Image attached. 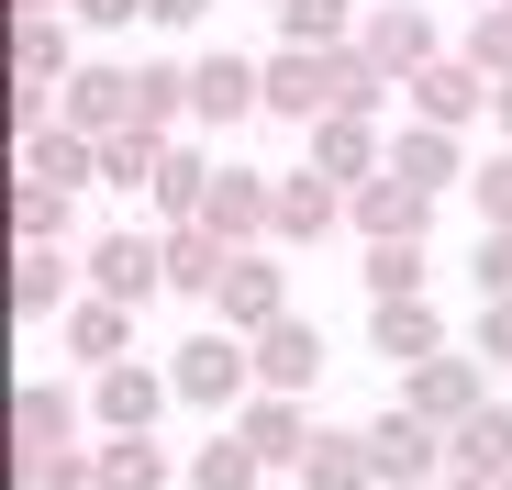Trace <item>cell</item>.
Returning a JSON list of instances; mask_svg holds the SVG:
<instances>
[{"instance_id": "6da1fadb", "label": "cell", "mask_w": 512, "mask_h": 490, "mask_svg": "<svg viewBox=\"0 0 512 490\" xmlns=\"http://www.w3.org/2000/svg\"><path fill=\"white\" fill-rule=\"evenodd\" d=\"M167 379H179V401H190V413L234 424L245 401H256V346H245V335H223V323H201L190 346H167Z\"/></svg>"}, {"instance_id": "7a4b0ae2", "label": "cell", "mask_w": 512, "mask_h": 490, "mask_svg": "<svg viewBox=\"0 0 512 490\" xmlns=\"http://www.w3.org/2000/svg\"><path fill=\"white\" fill-rule=\"evenodd\" d=\"M78 435H90V390H67V379L12 390V479H34L45 457H78Z\"/></svg>"}, {"instance_id": "3957f363", "label": "cell", "mask_w": 512, "mask_h": 490, "mask_svg": "<svg viewBox=\"0 0 512 490\" xmlns=\"http://www.w3.org/2000/svg\"><path fill=\"white\" fill-rule=\"evenodd\" d=\"M357 56L390 78V90H412L423 67H446L457 45L435 34V12H423V0H368V23H357Z\"/></svg>"}, {"instance_id": "277c9868", "label": "cell", "mask_w": 512, "mask_h": 490, "mask_svg": "<svg viewBox=\"0 0 512 490\" xmlns=\"http://www.w3.org/2000/svg\"><path fill=\"white\" fill-rule=\"evenodd\" d=\"M301 301H290V268H279V245H245V257L223 268V301H212V323H223V335H268V323H290Z\"/></svg>"}, {"instance_id": "5b68a950", "label": "cell", "mask_w": 512, "mask_h": 490, "mask_svg": "<svg viewBox=\"0 0 512 490\" xmlns=\"http://www.w3.org/2000/svg\"><path fill=\"white\" fill-rule=\"evenodd\" d=\"M256 112H268V56L212 45V56L190 67V123H201V134H234V123H256Z\"/></svg>"}, {"instance_id": "8992f818", "label": "cell", "mask_w": 512, "mask_h": 490, "mask_svg": "<svg viewBox=\"0 0 512 490\" xmlns=\"http://www.w3.org/2000/svg\"><path fill=\"white\" fill-rule=\"evenodd\" d=\"M78 279H90V301H123V312H145L156 290H167V234H101L90 257H78Z\"/></svg>"}, {"instance_id": "52a82bcc", "label": "cell", "mask_w": 512, "mask_h": 490, "mask_svg": "<svg viewBox=\"0 0 512 490\" xmlns=\"http://www.w3.org/2000/svg\"><path fill=\"white\" fill-rule=\"evenodd\" d=\"M201 223L234 245H279V168H212V201H201Z\"/></svg>"}, {"instance_id": "ba28073f", "label": "cell", "mask_w": 512, "mask_h": 490, "mask_svg": "<svg viewBox=\"0 0 512 490\" xmlns=\"http://www.w3.org/2000/svg\"><path fill=\"white\" fill-rule=\"evenodd\" d=\"M368 457H379V490H435V479L457 468L446 435L423 424V413H401V401H390V413H368Z\"/></svg>"}, {"instance_id": "9c48e42d", "label": "cell", "mask_w": 512, "mask_h": 490, "mask_svg": "<svg viewBox=\"0 0 512 490\" xmlns=\"http://www.w3.org/2000/svg\"><path fill=\"white\" fill-rule=\"evenodd\" d=\"M401 413H423L435 435H468V424L490 413V368H479V357H435V368H412V379H401Z\"/></svg>"}, {"instance_id": "30bf717a", "label": "cell", "mask_w": 512, "mask_h": 490, "mask_svg": "<svg viewBox=\"0 0 512 490\" xmlns=\"http://www.w3.org/2000/svg\"><path fill=\"white\" fill-rule=\"evenodd\" d=\"M167 401H179V379L145 368V357H123V368H101V379H90V424H101V435H156Z\"/></svg>"}, {"instance_id": "8fae6325", "label": "cell", "mask_w": 512, "mask_h": 490, "mask_svg": "<svg viewBox=\"0 0 512 490\" xmlns=\"http://www.w3.org/2000/svg\"><path fill=\"white\" fill-rule=\"evenodd\" d=\"M301 145H312L301 168H312V179H334L346 201H357V190H368V179L390 168V134H379V123H357V112H334V123H312Z\"/></svg>"}, {"instance_id": "7c38bea8", "label": "cell", "mask_w": 512, "mask_h": 490, "mask_svg": "<svg viewBox=\"0 0 512 490\" xmlns=\"http://www.w3.org/2000/svg\"><path fill=\"white\" fill-rule=\"evenodd\" d=\"M56 123L67 134H90V145H112V134H134V67H112V56H90L67 78V101H56Z\"/></svg>"}, {"instance_id": "4fadbf2b", "label": "cell", "mask_w": 512, "mask_h": 490, "mask_svg": "<svg viewBox=\"0 0 512 490\" xmlns=\"http://www.w3.org/2000/svg\"><path fill=\"white\" fill-rule=\"evenodd\" d=\"M401 101H412V123H435V134H468V123H479V112L501 101V78H479L468 56H446V67H423Z\"/></svg>"}, {"instance_id": "5bb4252c", "label": "cell", "mask_w": 512, "mask_h": 490, "mask_svg": "<svg viewBox=\"0 0 512 490\" xmlns=\"http://www.w3.org/2000/svg\"><path fill=\"white\" fill-rule=\"evenodd\" d=\"M78 301H90V290H78V257H67V245H12V312H23V323H67Z\"/></svg>"}, {"instance_id": "9a60e30c", "label": "cell", "mask_w": 512, "mask_h": 490, "mask_svg": "<svg viewBox=\"0 0 512 490\" xmlns=\"http://www.w3.org/2000/svg\"><path fill=\"white\" fill-rule=\"evenodd\" d=\"M346 223L368 234V245H423V234H435V190H412V179H368L357 201H346Z\"/></svg>"}, {"instance_id": "2e32d148", "label": "cell", "mask_w": 512, "mask_h": 490, "mask_svg": "<svg viewBox=\"0 0 512 490\" xmlns=\"http://www.w3.org/2000/svg\"><path fill=\"white\" fill-rule=\"evenodd\" d=\"M390 179L435 190V201H446V190H468V179H479V168H468V134H435V123H401V134H390Z\"/></svg>"}, {"instance_id": "e0dca14e", "label": "cell", "mask_w": 512, "mask_h": 490, "mask_svg": "<svg viewBox=\"0 0 512 490\" xmlns=\"http://www.w3.org/2000/svg\"><path fill=\"white\" fill-rule=\"evenodd\" d=\"M234 435L256 446V468H290V479H301V457H312V435H323V424L301 413V401H279V390H256L245 413H234Z\"/></svg>"}, {"instance_id": "ac0fdd59", "label": "cell", "mask_w": 512, "mask_h": 490, "mask_svg": "<svg viewBox=\"0 0 512 490\" xmlns=\"http://www.w3.org/2000/svg\"><path fill=\"white\" fill-rule=\"evenodd\" d=\"M312 379H323V323H312V312L268 323V335H256V390H279V401H301Z\"/></svg>"}, {"instance_id": "d6986e66", "label": "cell", "mask_w": 512, "mask_h": 490, "mask_svg": "<svg viewBox=\"0 0 512 490\" xmlns=\"http://www.w3.org/2000/svg\"><path fill=\"white\" fill-rule=\"evenodd\" d=\"M368 357H390V368L412 379V368H435V357H457V346H446L435 301H390V312H368Z\"/></svg>"}, {"instance_id": "ffe728a7", "label": "cell", "mask_w": 512, "mask_h": 490, "mask_svg": "<svg viewBox=\"0 0 512 490\" xmlns=\"http://www.w3.org/2000/svg\"><path fill=\"white\" fill-rule=\"evenodd\" d=\"M56 346L101 379V368H123V357H134V312H123V301H78V312L56 323Z\"/></svg>"}, {"instance_id": "44dd1931", "label": "cell", "mask_w": 512, "mask_h": 490, "mask_svg": "<svg viewBox=\"0 0 512 490\" xmlns=\"http://www.w3.org/2000/svg\"><path fill=\"white\" fill-rule=\"evenodd\" d=\"M301 490H379L368 424H323V435H312V457H301Z\"/></svg>"}, {"instance_id": "7402d4cb", "label": "cell", "mask_w": 512, "mask_h": 490, "mask_svg": "<svg viewBox=\"0 0 512 490\" xmlns=\"http://www.w3.org/2000/svg\"><path fill=\"white\" fill-rule=\"evenodd\" d=\"M334 223H346V190L312 168H279V245H323Z\"/></svg>"}, {"instance_id": "603a6c76", "label": "cell", "mask_w": 512, "mask_h": 490, "mask_svg": "<svg viewBox=\"0 0 512 490\" xmlns=\"http://www.w3.org/2000/svg\"><path fill=\"white\" fill-rule=\"evenodd\" d=\"M90 468H101V490H167V479H190V457H167L156 435H101Z\"/></svg>"}, {"instance_id": "cb8c5ba5", "label": "cell", "mask_w": 512, "mask_h": 490, "mask_svg": "<svg viewBox=\"0 0 512 490\" xmlns=\"http://www.w3.org/2000/svg\"><path fill=\"white\" fill-rule=\"evenodd\" d=\"M279 45H301V56H334V45H357V23H368V0H279Z\"/></svg>"}, {"instance_id": "d4e9b609", "label": "cell", "mask_w": 512, "mask_h": 490, "mask_svg": "<svg viewBox=\"0 0 512 490\" xmlns=\"http://www.w3.org/2000/svg\"><path fill=\"white\" fill-rule=\"evenodd\" d=\"M179 123H190V67H167V56H145V67H134V134H156V145H179Z\"/></svg>"}, {"instance_id": "484cf974", "label": "cell", "mask_w": 512, "mask_h": 490, "mask_svg": "<svg viewBox=\"0 0 512 490\" xmlns=\"http://www.w3.org/2000/svg\"><path fill=\"white\" fill-rule=\"evenodd\" d=\"M223 268H234V245H223L212 223L167 234V290H179V301H223Z\"/></svg>"}, {"instance_id": "4316f807", "label": "cell", "mask_w": 512, "mask_h": 490, "mask_svg": "<svg viewBox=\"0 0 512 490\" xmlns=\"http://www.w3.org/2000/svg\"><path fill=\"white\" fill-rule=\"evenodd\" d=\"M23 179L78 190V179H101V145H90V134H67V123H45V134H23Z\"/></svg>"}, {"instance_id": "83f0119b", "label": "cell", "mask_w": 512, "mask_h": 490, "mask_svg": "<svg viewBox=\"0 0 512 490\" xmlns=\"http://www.w3.org/2000/svg\"><path fill=\"white\" fill-rule=\"evenodd\" d=\"M446 457H457V479H512V401H490V413L468 424V435H446Z\"/></svg>"}, {"instance_id": "f1b7e54d", "label": "cell", "mask_w": 512, "mask_h": 490, "mask_svg": "<svg viewBox=\"0 0 512 490\" xmlns=\"http://www.w3.org/2000/svg\"><path fill=\"white\" fill-rule=\"evenodd\" d=\"M201 201H212V156H201V145H167V179H156V223H167V234H190V223H201Z\"/></svg>"}, {"instance_id": "f546056e", "label": "cell", "mask_w": 512, "mask_h": 490, "mask_svg": "<svg viewBox=\"0 0 512 490\" xmlns=\"http://www.w3.org/2000/svg\"><path fill=\"white\" fill-rule=\"evenodd\" d=\"M268 468H256V446L234 435V424H212L201 446H190V490H256Z\"/></svg>"}, {"instance_id": "4dcf8cb0", "label": "cell", "mask_w": 512, "mask_h": 490, "mask_svg": "<svg viewBox=\"0 0 512 490\" xmlns=\"http://www.w3.org/2000/svg\"><path fill=\"white\" fill-rule=\"evenodd\" d=\"M357 279H368V312H390V301H423V279H435V268H423V245H368Z\"/></svg>"}, {"instance_id": "1f68e13d", "label": "cell", "mask_w": 512, "mask_h": 490, "mask_svg": "<svg viewBox=\"0 0 512 490\" xmlns=\"http://www.w3.org/2000/svg\"><path fill=\"white\" fill-rule=\"evenodd\" d=\"M101 179L156 201V179H167V145H156V134H112V145H101Z\"/></svg>"}, {"instance_id": "d6a6232c", "label": "cell", "mask_w": 512, "mask_h": 490, "mask_svg": "<svg viewBox=\"0 0 512 490\" xmlns=\"http://www.w3.org/2000/svg\"><path fill=\"white\" fill-rule=\"evenodd\" d=\"M457 56H468L479 78H512V0H490V12H468V34H457Z\"/></svg>"}, {"instance_id": "836d02e7", "label": "cell", "mask_w": 512, "mask_h": 490, "mask_svg": "<svg viewBox=\"0 0 512 490\" xmlns=\"http://www.w3.org/2000/svg\"><path fill=\"white\" fill-rule=\"evenodd\" d=\"M12 234H23V245H67V190L12 179Z\"/></svg>"}, {"instance_id": "e575fe53", "label": "cell", "mask_w": 512, "mask_h": 490, "mask_svg": "<svg viewBox=\"0 0 512 490\" xmlns=\"http://www.w3.org/2000/svg\"><path fill=\"white\" fill-rule=\"evenodd\" d=\"M468 201H479V234H512V145H490V156H479Z\"/></svg>"}, {"instance_id": "d590c367", "label": "cell", "mask_w": 512, "mask_h": 490, "mask_svg": "<svg viewBox=\"0 0 512 490\" xmlns=\"http://www.w3.org/2000/svg\"><path fill=\"white\" fill-rule=\"evenodd\" d=\"M479 301H512V234H479V257H468Z\"/></svg>"}, {"instance_id": "8d00e7d4", "label": "cell", "mask_w": 512, "mask_h": 490, "mask_svg": "<svg viewBox=\"0 0 512 490\" xmlns=\"http://www.w3.org/2000/svg\"><path fill=\"white\" fill-rule=\"evenodd\" d=\"M479 368H512V301H479V346H468Z\"/></svg>"}, {"instance_id": "74e56055", "label": "cell", "mask_w": 512, "mask_h": 490, "mask_svg": "<svg viewBox=\"0 0 512 490\" xmlns=\"http://www.w3.org/2000/svg\"><path fill=\"white\" fill-rule=\"evenodd\" d=\"M23 490H101V468H90V446H78V457H45Z\"/></svg>"}, {"instance_id": "f35d334b", "label": "cell", "mask_w": 512, "mask_h": 490, "mask_svg": "<svg viewBox=\"0 0 512 490\" xmlns=\"http://www.w3.org/2000/svg\"><path fill=\"white\" fill-rule=\"evenodd\" d=\"M134 12H145V0H67V23H90V34H123Z\"/></svg>"}, {"instance_id": "ab89813d", "label": "cell", "mask_w": 512, "mask_h": 490, "mask_svg": "<svg viewBox=\"0 0 512 490\" xmlns=\"http://www.w3.org/2000/svg\"><path fill=\"white\" fill-rule=\"evenodd\" d=\"M201 12H212V0H145V23H156V34H190Z\"/></svg>"}, {"instance_id": "60d3db41", "label": "cell", "mask_w": 512, "mask_h": 490, "mask_svg": "<svg viewBox=\"0 0 512 490\" xmlns=\"http://www.w3.org/2000/svg\"><path fill=\"white\" fill-rule=\"evenodd\" d=\"M12 23H67V0H12Z\"/></svg>"}, {"instance_id": "b9f144b4", "label": "cell", "mask_w": 512, "mask_h": 490, "mask_svg": "<svg viewBox=\"0 0 512 490\" xmlns=\"http://www.w3.org/2000/svg\"><path fill=\"white\" fill-rule=\"evenodd\" d=\"M490 134H501V145H512V78H501V101H490Z\"/></svg>"}, {"instance_id": "7bdbcfd3", "label": "cell", "mask_w": 512, "mask_h": 490, "mask_svg": "<svg viewBox=\"0 0 512 490\" xmlns=\"http://www.w3.org/2000/svg\"><path fill=\"white\" fill-rule=\"evenodd\" d=\"M435 490H490V479H457V468H446V479H435Z\"/></svg>"}, {"instance_id": "ee69618b", "label": "cell", "mask_w": 512, "mask_h": 490, "mask_svg": "<svg viewBox=\"0 0 512 490\" xmlns=\"http://www.w3.org/2000/svg\"><path fill=\"white\" fill-rule=\"evenodd\" d=\"M468 12H490V0H468Z\"/></svg>"}, {"instance_id": "f6af8a7d", "label": "cell", "mask_w": 512, "mask_h": 490, "mask_svg": "<svg viewBox=\"0 0 512 490\" xmlns=\"http://www.w3.org/2000/svg\"><path fill=\"white\" fill-rule=\"evenodd\" d=\"M268 12H279V0H268Z\"/></svg>"}, {"instance_id": "bcb514c9", "label": "cell", "mask_w": 512, "mask_h": 490, "mask_svg": "<svg viewBox=\"0 0 512 490\" xmlns=\"http://www.w3.org/2000/svg\"><path fill=\"white\" fill-rule=\"evenodd\" d=\"M501 490H512V479H501Z\"/></svg>"}]
</instances>
